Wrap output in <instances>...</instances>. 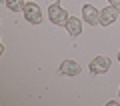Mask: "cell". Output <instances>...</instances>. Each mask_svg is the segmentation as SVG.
Returning <instances> with one entry per match:
<instances>
[{"label":"cell","mask_w":120,"mask_h":106,"mask_svg":"<svg viewBox=\"0 0 120 106\" xmlns=\"http://www.w3.org/2000/svg\"><path fill=\"white\" fill-rule=\"evenodd\" d=\"M58 72L64 74V76H78V74L82 72V68H80V64L74 62V60H64V62L60 64Z\"/></svg>","instance_id":"5b68a950"},{"label":"cell","mask_w":120,"mask_h":106,"mask_svg":"<svg viewBox=\"0 0 120 106\" xmlns=\"http://www.w3.org/2000/svg\"><path fill=\"white\" fill-rule=\"evenodd\" d=\"M48 18H50V22H54L56 26H66V22H68V12H66L62 6H60V2H54V4L48 6Z\"/></svg>","instance_id":"6da1fadb"},{"label":"cell","mask_w":120,"mask_h":106,"mask_svg":"<svg viewBox=\"0 0 120 106\" xmlns=\"http://www.w3.org/2000/svg\"><path fill=\"white\" fill-rule=\"evenodd\" d=\"M118 18V8L116 6H106V8H102L100 10V24L102 26H110L112 22Z\"/></svg>","instance_id":"8992f818"},{"label":"cell","mask_w":120,"mask_h":106,"mask_svg":"<svg viewBox=\"0 0 120 106\" xmlns=\"http://www.w3.org/2000/svg\"><path fill=\"white\" fill-rule=\"evenodd\" d=\"M118 60H120V52H118Z\"/></svg>","instance_id":"30bf717a"},{"label":"cell","mask_w":120,"mask_h":106,"mask_svg":"<svg viewBox=\"0 0 120 106\" xmlns=\"http://www.w3.org/2000/svg\"><path fill=\"white\" fill-rule=\"evenodd\" d=\"M108 2H110L112 6H116V8H118V6H120V0H108Z\"/></svg>","instance_id":"9c48e42d"},{"label":"cell","mask_w":120,"mask_h":106,"mask_svg":"<svg viewBox=\"0 0 120 106\" xmlns=\"http://www.w3.org/2000/svg\"><path fill=\"white\" fill-rule=\"evenodd\" d=\"M82 18H84L86 24L96 26V24H100V10H96L92 4H84V8H82Z\"/></svg>","instance_id":"277c9868"},{"label":"cell","mask_w":120,"mask_h":106,"mask_svg":"<svg viewBox=\"0 0 120 106\" xmlns=\"http://www.w3.org/2000/svg\"><path fill=\"white\" fill-rule=\"evenodd\" d=\"M6 6H8V10H12V12H18V10H24V0H6L4 2Z\"/></svg>","instance_id":"ba28073f"},{"label":"cell","mask_w":120,"mask_h":106,"mask_svg":"<svg viewBox=\"0 0 120 106\" xmlns=\"http://www.w3.org/2000/svg\"><path fill=\"white\" fill-rule=\"evenodd\" d=\"M66 30H68V34L70 36H80L82 34V22H80V18H76V16H70L68 18V22H66Z\"/></svg>","instance_id":"52a82bcc"},{"label":"cell","mask_w":120,"mask_h":106,"mask_svg":"<svg viewBox=\"0 0 120 106\" xmlns=\"http://www.w3.org/2000/svg\"><path fill=\"white\" fill-rule=\"evenodd\" d=\"M90 72L92 74H104L110 70V58L108 56H96L92 62H90Z\"/></svg>","instance_id":"3957f363"},{"label":"cell","mask_w":120,"mask_h":106,"mask_svg":"<svg viewBox=\"0 0 120 106\" xmlns=\"http://www.w3.org/2000/svg\"><path fill=\"white\" fill-rule=\"evenodd\" d=\"M118 92H120V90H118Z\"/></svg>","instance_id":"7c38bea8"},{"label":"cell","mask_w":120,"mask_h":106,"mask_svg":"<svg viewBox=\"0 0 120 106\" xmlns=\"http://www.w3.org/2000/svg\"><path fill=\"white\" fill-rule=\"evenodd\" d=\"M22 12H24V18L30 24H40V22H42V10H40V6L34 4V2H28Z\"/></svg>","instance_id":"7a4b0ae2"},{"label":"cell","mask_w":120,"mask_h":106,"mask_svg":"<svg viewBox=\"0 0 120 106\" xmlns=\"http://www.w3.org/2000/svg\"><path fill=\"white\" fill-rule=\"evenodd\" d=\"M2 2H6V0H2Z\"/></svg>","instance_id":"8fae6325"}]
</instances>
